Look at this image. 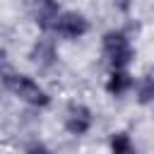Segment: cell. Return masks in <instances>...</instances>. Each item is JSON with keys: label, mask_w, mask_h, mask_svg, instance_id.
<instances>
[{"label": "cell", "mask_w": 154, "mask_h": 154, "mask_svg": "<svg viewBox=\"0 0 154 154\" xmlns=\"http://www.w3.org/2000/svg\"><path fill=\"white\" fill-rule=\"evenodd\" d=\"M101 58L108 70H130L137 58V48L132 43V34L125 26H111L101 34Z\"/></svg>", "instance_id": "obj_2"}, {"label": "cell", "mask_w": 154, "mask_h": 154, "mask_svg": "<svg viewBox=\"0 0 154 154\" xmlns=\"http://www.w3.org/2000/svg\"><path fill=\"white\" fill-rule=\"evenodd\" d=\"M22 154H53V152H51V147H48L41 137H31V140L24 142Z\"/></svg>", "instance_id": "obj_10"}, {"label": "cell", "mask_w": 154, "mask_h": 154, "mask_svg": "<svg viewBox=\"0 0 154 154\" xmlns=\"http://www.w3.org/2000/svg\"><path fill=\"white\" fill-rule=\"evenodd\" d=\"M89 31H91V19L82 10H77V7H63V12L58 14V22H55L51 36L63 38V41H79Z\"/></svg>", "instance_id": "obj_3"}, {"label": "cell", "mask_w": 154, "mask_h": 154, "mask_svg": "<svg viewBox=\"0 0 154 154\" xmlns=\"http://www.w3.org/2000/svg\"><path fill=\"white\" fill-rule=\"evenodd\" d=\"M0 87L12 94L17 101H22L24 106L34 108V111H43L53 103V96L51 91L31 75L26 72H19L7 58L0 60Z\"/></svg>", "instance_id": "obj_1"}, {"label": "cell", "mask_w": 154, "mask_h": 154, "mask_svg": "<svg viewBox=\"0 0 154 154\" xmlns=\"http://www.w3.org/2000/svg\"><path fill=\"white\" fill-rule=\"evenodd\" d=\"M152 118H154V106H152Z\"/></svg>", "instance_id": "obj_11"}, {"label": "cell", "mask_w": 154, "mask_h": 154, "mask_svg": "<svg viewBox=\"0 0 154 154\" xmlns=\"http://www.w3.org/2000/svg\"><path fill=\"white\" fill-rule=\"evenodd\" d=\"M135 75L130 70H108L106 72V79H103V89L108 96L113 99H123L128 94H132L135 89Z\"/></svg>", "instance_id": "obj_7"}, {"label": "cell", "mask_w": 154, "mask_h": 154, "mask_svg": "<svg viewBox=\"0 0 154 154\" xmlns=\"http://www.w3.org/2000/svg\"><path fill=\"white\" fill-rule=\"evenodd\" d=\"M26 58H29V63H31L34 67H38V70H43V72L58 67V63H60L58 38L51 36V34H38V36L31 41V46H29V51H26Z\"/></svg>", "instance_id": "obj_4"}, {"label": "cell", "mask_w": 154, "mask_h": 154, "mask_svg": "<svg viewBox=\"0 0 154 154\" xmlns=\"http://www.w3.org/2000/svg\"><path fill=\"white\" fill-rule=\"evenodd\" d=\"M135 101L137 106H144V108H152L154 106V65L147 67L137 79H135Z\"/></svg>", "instance_id": "obj_8"}, {"label": "cell", "mask_w": 154, "mask_h": 154, "mask_svg": "<svg viewBox=\"0 0 154 154\" xmlns=\"http://www.w3.org/2000/svg\"><path fill=\"white\" fill-rule=\"evenodd\" d=\"M108 154H140V149L128 130H113L108 135Z\"/></svg>", "instance_id": "obj_9"}, {"label": "cell", "mask_w": 154, "mask_h": 154, "mask_svg": "<svg viewBox=\"0 0 154 154\" xmlns=\"http://www.w3.org/2000/svg\"><path fill=\"white\" fill-rule=\"evenodd\" d=\"M60 12H63V5L55 0H36L29 7V17L41 34H53V26H55Z\"/></svg>", "instance_id": "obj_6"}, {"label": "cell", "mask_w": 154, "mask_h": 154, "mask_svg": "<svg viewBox=\"0 0 154 154\" xmlns=\"http://www.w3.org/2000/svg\"><path fill=\"white\" fill-rule=\"evenodd\" d=\"M94 111L89 103L84 101H70L65 106V113H63V128L70 137H84L94 130Z\"/></svg>", "instance_id": "obj_5"}]
</instances>
